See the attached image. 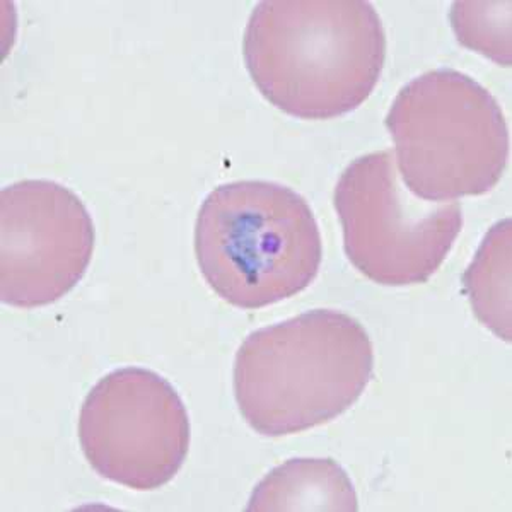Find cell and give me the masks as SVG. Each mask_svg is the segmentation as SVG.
<instances>
[{
  "instance_id": "1",
  "label": "cell",
  "mask_w": 512,
  "mask_h": 512,
  "mask_svg": "<svg viewBox=\"0 0 512 512\" xmlns=\"http://www.w3.org/2000/svg\"><path fill=\"white\" fill-rule=\"evenodd\" d=\"M243 57L258 91L279 110L332 120L378 86L386 35L364 0H263L246 24Z\"/></svg>"
},
{
  "instance_id": "2",
  "label": "cell",
  "mask_w": 512,
  "mask_h": 512,
  "mask_svg": "<svg viewBox=\"0 0 512 512\" xmlns=\"http://www.w3.org/2000/svg\"><path fill=\"white\" fill-rule=\"evenodd\" d=\"M366 328L335 309H313L250 333L234 361V396L253 431L282 437L337 419L373 378Z\"/></svg>"
},
{
  "instance_id": "3",
  "label": "cell",
  "mask_w": 512,
  "mask_h": 512,
  "mask_svg": "<svg viewBox=\"0 0 512 512\" xmlns=\"http://www.w3.org/2000/svg\"><path fill=\"white\" fill-rule=\"evenodd\" d=\"M195 255L210 289L241 309H260L308 289L323 258L315 214L274 181H233L207 195Z\"/></svg>"
},
{
  "instance_id": "4",
  "label": "cell",
  "mask_w": 512,
  "mask_h": 512,
  "mask_svg": "<svg viewBox=\"0 0 512 512\" xmlns=\"http://www.w3.org/2000/svg\"><path fill=\"white\" fill-rule=\"evenodd\" d=\"M403 183L429 202L477 197L499 183L509 128L497 99L454 69L405 84L386 115Z\"/></svg>"
},
{
  "instance_id": "5",
  "label": "cell",
  "mask_w": 512,
  "mask_h": 512,
  "mask_svg": "<svg viewBox=\"0 0 512 512\" xmlns=\"http://www.w3.org/2000/svg\"><path fill=\"white\" fill-rule=\"evenodd\" d=\"M333 204L345 255L381 286L427 282L463 227L458 202H429L408 190L391 151L354 159L338 178Z\"/></svg>"
},
{
  "instance_id": "6",
  "label": "cell",
  "mask_w": 512,
  "mask_h": 512,
  "mask_svg": "<svg viewBox=\"0 0 512 512\" xmlns=\"http://www.w3.org/2000/svg\"><path fill=\"white\" fill-rule=\"evenodd\" d=\"M79 443L99 477L139 492L161 489L187 460L190 419L168 379L123 367L86 396Z\"/></svg>"
},
{
  "instance_id": "7",
  "label": "cell",
  "mask_w": 512,
  "mask_h": 512,
  "mask_svg": "<svg viewBox=\"0 0 512 512\" xmlns=\"http://www.w3.org/2000/svg\"><path fill=\"white\" fill-rule=\"evenodd\" d=\"M94 224L76 193L48 180L0 192V299L21 309L57 303L86 275Z\"/></svg>"
},
{
  "instance_id": "8",
  "label": "cell",
  "mask_w": 512,
  "mask_h": 512,
  "mask_svg": "<svg viewBox=\"0 0 512 512\" xmlns=\"http://www.w3.org/2000/svg\"><path fill=\"white\" fill-rule=\"evenodd\" d=\"M354 485L335 461L289 460L256 485L248 511H357Z\"/></svg>"
},
{
  "instance_id": "9",
  "label": "cell",
  "mask_w": 512,
  "mask_h": 512,
  "mask_svg": "<svg viewBox=\"0 0 512 512\" xmlns=\"http://www.w3.org/2000/svg\"><path fill=\"white\" fill-rule=\"evenodd\" d=\"M511 248V219H504L483 238L463 275L473 313L504 342H511Z\"/></svg>"
},
{
  "instance_id": "10",
  "label": "cell",
  "mask_w": 512,
  "mask_h": 512,
  "mask_svg": "<svg viewBox=\"0 0 512 512\" xmlns=\"http://www.w3.org/2000/svg\"><path fill=\"white\" fill-rule=\"evenodd\" d=\"M451 23L460 43L499 65H511V2H456Z\"/></svg>"
}]
</instances>
